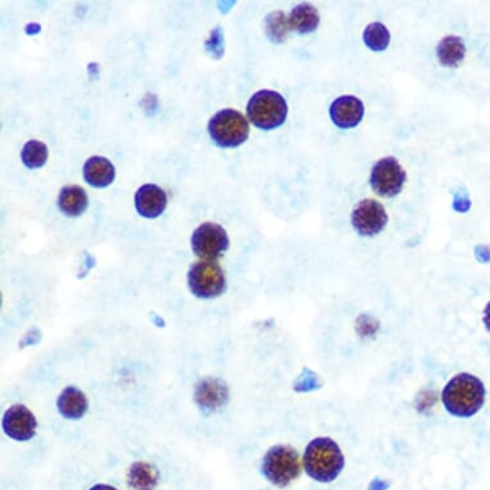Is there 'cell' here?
<instances>
[{"mask_svg": "<svg viewBox=\"0 0 490 490\" xmlns=\"http://www.w3.org/2000/svg\"><path fill=\"white\" fill-rule=\"evenodd\" d=\"M85 181L94 187H107L116 178V170L110 160L102 155H94L82 167Z\"/></svg>", "mask_w": 490, "mask_h": 490, "instance_id": "5bb4252c", "label": "cell"}, {"mask_svg": "<svg viewBox=\"0 0 490 490\" xmlns=\"http://www.w3.org/2000/svg\"><path fill=\"white\" fill-rule=\"evenodd\" d=\"M89 205V198L84 187L79 185H67L62 187L60 195H58V207L64 215L69 217H78L87 211Z\"/></svg>", "mask_w": 490, "mask_h": 490, "instance_id": "9a60e30c", "label": "cell"}, {"mask_svg": "<svg viewBox=\"0 0 490 490\" xmlns=\"http://www.w3.org/2000/svg\"><path fill=\"white\" fill-rule=\"evenodd\" d=\"M470 207L471 202L470 199L468 198V195H456L453 203L454 210L459 211V212H466V211H469V208Z\"/></svg>", "mask_w": 490, "mask_h": 490, "instance_id": "cb8c5ba5", "label": "cell"}, {"mask_svg": "<svg viewBox=\"0 0 490 490\" xmlns=\"http://www.w3.org/2000/svg\"><path fill=\"white\" fill-rule=\"evenodd\" d=\"M328 113L334 125L347 130V129L356 128L362 121L365 116V105L357 96H342L331 103Z\"/></svg>", "mask_w": 490, "mask_h": 490, "instance_id": "8fae6325", "label": "cell"}, {"mask_svg": "<svg viewBox=\"0 0 490 490\" xmlns=\"http://www.w3.org/2000/svg\"><path fill=\"white\" fill-rule=\"evenodd\" d=\"M21 160L28 169H40L48 160V148L39 140H29L21 151Z\"/></svg>", "mask_w": 490, "mask_h": 490, "instance_id": "44dd1931", "label": "cell"}, {"mask_svg": "<svg viewBox=\"0 0 490 490\" xmlns=\"http://www.w3.org/2000/svg\"><path fill=\"white\" fill-rule=\"evenodd\" d=\"M3 429L10 438L26 442L37 434V422L34 413L23 404H14L3 416Z\"/></svg>", "mask_w": 490, "mask_h": 490, "instance_id": "30bf717a", "label": "cell"}, {"mask_svg": "<svg viewBox=\"0 0 490 490\" xmlns=\"http://www.w3.org/2000/svg\"><path fill=\"white\" fill-rule=\"evenodd\" d=\"M208 133L220 148H237L248 139L249 123L239 111L225 108L210 120Z\"/></svg>", "mask_w": 490, "mask_h": 490, "instance_id": "5b68a950", "label": "cell"}, {"mask_svg": "<svg viewBox=\"0 0 490 490\" xmlns=\"http://www.w3.org/2000/svg\"><path fill=\"white\" fill-rule=\"evenodd\" d=\"M230 240L222 226L204 222L195 228L192 236L193 252L203 261H217L228 251Z\"/></svg>", "mask_w": 490, "mask_h": 490, "instance_id": "ba28073f", "label": "cell"}, {"mask_svg": "<svg viewBox=\"0 0 490 490\" xmlns=\"http://www.w3.org/2000/svg\"><path fill=\"white\" fill-rule=\"evenodd\" d=\"M345 456L331 438L313 439L307 445L303 454V466L308 477L320 483H331L342 474L345 469Z\"/></svg>", "mask_w": 490, "mask_h": 490, "instance_id": "7a4b0ae2", "label": "cell"}, {"mask_svg": "<svg viewBox=\"0 0 490 490\" xmlns=\"http://www.w3.org/2000/svg\"><path fill=\"white\" fill-rule=\"evenodd\" d=\"M407 174L397 158L384 157L374 164L370 176V185L383 198L397 196L403 189Z\"/></svg>", "mask_w": 490, "mask_h": 490, "instance_id": "52a82bcc", "label": "cell"}, {"mask_svg": "<svg viewBox=\"0 0 490 490\" xmlns=\"http://www.w3.org/2000/svg\"><path fill=\"white\" fill-rule=\"evenodd\" d=\"M388 224V213L375 199H363L352 212V225L361 237H375Z\"/></svg>", "mask_w": 490, "mask_h": 490, "instance_id": "9c48e42d", "label": "cell"}, {"mask_svg": "<svg viewBox=\"0 0 490 490\" xmlns=\"http://www.w3.org/2000/svg\"><path fill=\"white\" fill-rule=\"evenodd\" d=\"M187 286L196 298H217L226 290L224 271L217 261H198L187 272Z\"/></svg>", "mask_w": 490, "mask_h": 490, "instance_id": "8992f818", "label": "cell"}, {"mask_svg": "<svg viewBox=\"0 0 490 490\" xmlns=\"http://www.w3.org/2000/svg\"><path fill=\"white\" fill-rule=\"evenodd\" d=\"M195 402L205 412L222 409L228 402V389L220 378H205L195 389Z\"/></svg>", "mask_w": 490, "mask_h": 490, "instance_id": "7c38bea8", "label": "cell"}, {"mask_svg": "<svg viewBox=\"0 0 490 490\" xmlns=\"http://www.w3.org/2000/svg\"><path fill=\"white\" fill-rule=\"evenodd\" d=\"M484 325H486V330L490 333V302L486 304V310H484Z\"/></svg>", "mask_w": 490, "mask_h": 490, "instance_id": "484cf974", "label": "cell"}, {"mask_svg": "<svg viewBox=\"0 0 490 490\" xmlns=\"http://www.w3.org/2000/svg\"><path fill=\"white\" fill-rule=\"evenodd\" d=\"M436 55L442 66L448 69H456L461 62L465 60L466 46L462 37L456 35H448L439 41L436 46Z\"/></svg>", "mask_w": 490, "mask_h": 490, "instance_id": "ac0fdd59", "label": "cell"}, {"mask_svg": "<svg viewBox=\"0 0 490 490\" xmlns=\"http://www.w3.org/2000/svg\"><path fill=\"white\" fill-rule=\"evenodd\" d=\"M249 121L261 130H274L287 121V103L275 90H260L252 96L246 105Z\"/></svg>", "mask_w": 490, "mask_h": 490, "instance_id": "3957f363", "label": "cell"}, {"mask_svg": "<svg viewBox=\"0 0 490 490\" xmlns=\"http://www.w3.org/2000/svg\"><path fill=\"white\" fill-rule=\"evenodd\" d=\"M363 41L371 51L383 52L389 46L390 32L384 23L372 22L363 31Z\"/></svg>", "mask_w": 490, "mask_h": 490, "instance_id": "7402d4cb", "label": "cell"}, {"mask_svg": "<svg viewBox=\"0 0 490 490\" xmlns=\"http://www.w3.org/2000/svg\"><path fill=\"white\" fill-rule=\"evenodd\" d=\"M317 378L316 375L313 374V372H310V377H306L304 378L303 377L299 378V380L296 381L295 384V390L296 392H308V390H313L317 388Z\"/></svg>", "mask_w": 490, "mask_h": 490, "instance_id": "603a6c76", "label": "cell"}, {"mask_svg": "<svg viewBox=\"0 0 490 490\" xmlns=\"http://www.w3.org/2000/svg\"><path fill=\"white\" fill-rule=\"evenodd\" d=\"M87 406L89 404L84 393L75 386L64 389L57 399L58 411L69 419H80L87 413Z\"/></svg>", "mask_w": 490, "mask_h": 490, "instance_id": "2e32d148", "label": "cell"}, {"mask_svg": "<svg viewBox=\"0 0 490 490\" xmlns=\"http://www.w3.org/2000/svg\"><path fill=\"white\" fill-rule=\"evenodd\" d=\"M129 484L137 490H154L157 486L160 474L151 463L137 462L131 466L128 475Z\"/></svg>", "mask_w": 490, "mask_h": 490, "instance_id": "d6986e66", "label": "cell"}, {"mask_svg": "<svg viewBox=\"0 0 490 490\" xmlns=\"http://www.w3.org/2000/svg\"><path fill=\"white\" fill-rule=\"evenodd\" d=\"M90 490H117L111 486H105V484H98V486H94Z\"/></svg>", "mask_w": 490, "mask_h": 490, "instance_id": "4316f807", "label": "cell"}, {"mask_svg": "<svg viewBox=\"0 0 490 490\" xmlns=\"http://www.w3.org/2000/svg\"><path fill=\"white\" fill-rule=\"evenodd\" d=\"M445 410L456 418L477 415L486 402V386L479 378L462 372L448 381L442 393Z\"/></svg>", "mask_w": 490, "mask_h": 490, "instance_id": "6da1fadb", "label": "cell"}, {"mask_svg": "<svg viewBox=\"0 0 490 490\" xmlns=\"http://www.w3.org/2000/svg\"><path fill=\"white\" fill-rule=\"evenodd\" d=\"M292 30L301 35L316 31L320 25V13L310 3H301L290 12L287 16Z\"/></svg>", "mask_w": 490, "mask_h": 490, "instance_id": "e0dca14e", "label": "cell"}, {"mask_svg": "<svg viewBox=\"0 0 490 490\" xmlns=\"http://www.w3.org/2000/svg\"><path fill=\"white\" fill-rule=\"evenodd\" d=\"M261 469L270 483L278 488H286L301 477V457L290 445H275L263 457Z\"/></svg>", "mask_w": 490, "mask_h": 490, "instance_id": "277c9868", "label": "cell"}, {"mask_svg": "<svg viewBox=\"0 0 490 490\" xmlns=\"http://www.w3.org/2000/svg\"><path fill=\"white\" fill-rule=\"evenodd\" d=\"M167 207V195L155 184H145L135 193V208L145 219H157Z\"/></svg>", "mask_w": 490, "mask_h": 490, "instance_id": "4fadbf2b", "label": "cell"}, {"mask_svg": "<svg viewBox=\"0 0 490 490\" xmlns=\"http://www.w3.org/2000/svg\"><path fill=\"white\" fill-rule=\"evenodd\" d=\"M475 257L481 263H490V245H478L475 248Z\"/></svg>", "mask_w": 490, "mask_h": 490, "instance_id": "d4e9b609", "label": "cell"}, {"mask_svg": "<svg viewBox=\"0 0 490 490\" xmlns=\"http://www.w3.org/2000/svg\"><path fill=\"white\" fill-rule=\"evenodd\" d=\"M290 31H292V29H290L289 21H287V16L284 12L276 11L267 14L265 19V32L267 37L272 43H284Z\"/></svg>", "mask_w": 490, "mask_h": 490, "instance_id": "ffe728a7", "label": "cell"}]
</instances>
